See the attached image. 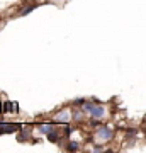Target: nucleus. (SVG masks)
Listing matches in <instances>:
<instances>
[{"instance_id":"nucleus-16","label":"nucleus","mask_w":146,"mask_h":153,"mask_svg":"<svg viewBox=\"0 0 146 153\" xmlns=\"http://www.w3.org/2000/svg\"><path fill=\"white\" fill-rule=\"evenodd\" d=\"M19 111H21V109H19V102H14V112H16V114H17Z\"/></svg>"},{"instance_id":"nucleus-18","label":"nucleus","mask_w":146,"mask_h":153,"mask_svg":"<svg viewBox=\"0 0 146 153\" xmlns=\"http://www.w3.org/2000/svg\"><path fill=\"white\" fill-rule=\"evenodd\" d=\"M145 129H146V128H145Z\"/></svg>"},{"instance_id":"nucleus-7","label":"nucleus","mask_w":146,"mask_h":153,"mask_svg":"<svg viewBox=\"0 0 146 153\" xmlns=\"http://www.w3.org/2000/svg\"><path fill=\"white\" fill-rule=\"evenodd\" d=\"M46 138H48L51 143H58V141H60V138H61V134H60V131L53 129V131H49L48 134H46Z\"/></svg>"},{"instance_id":"nucleus-11","label":"nucleus","mask_w":146,"mask_h":153,"mask_svg":"<svg viewBox=\"0 0 146 153\" xmlns=\"http://www.w3.org/2000/svg\"><path fill=\"white\" fill-rule=\"evenodd\" d=\"M83 112H85L83 109H82V111H73V112H71V119L82 121V119H83Z\"/></svg>"},{"instance_id":"nucleus-1","label":"nucleus","mask_w":146,"mask_h":153,"mask_svg":"<svg viewBox=\"0 0 146 153\" xmlns=\"http://www.w3.org/2000/svg\"><path fill=\"white\" fill-rule=\"evenodd\" d=\"M95 134H97L99 140H102V141H109V140H112L114 131L110 129V128H107V126H99V129L95 131Z\"/></svg>"},{"instance_id":"nucleus-8","label":"nucleus","mask_w":146,"mask_h":153,"mask_svg":"<svg viewBox=\"0 0 146 153\" xmlns=\"http://www.w3.org/2000/svg\"><path fill=\"white\" fill-rule=\"evenodd\" d=\"M29 136H31V131H27V129H22V131H19V134H17V141L19 143H24L29 140Z\"/></svg>"},{"instance_id":"nucleus-10","label":"nucleus","mask_w":146,"mask_h":153,"mask_svg":"<svg viewBox=\"0 0 146 153\" xmlns=\"http://www.w3.org/2000/svg\"><path fill=\"white\" fill-rule=\"evenodd\" d=\"M66 150H68V152H78L80 146H78V143L76 141H68L66 143Z\"/></svg>"},{"instance_id":"nucleus-2","label":"nucleus","mask_w":146,"mask_h":153,"mask_svg":"<svg viewBox=\"0 0 146 153\" xmlns=\"http://www.w3.org/2000/svg\"><path fill=\"white\" fill-rule=\"evenodd\" d=\"M22 129L21 124H16V123H0V134L4 133H16Z\"/></svg>"},{"instance_id":"nucleus-15","label":"nucleus","mask_w":146,"mask_h":153,"mask_svg":"<svg viewBox=\"0 0 146 153\" xmlns=\"http://www.w3.org/2000/svg\"><path fill=\"white\" fill-rule=\"evenodd\" d=\"M71 131H73L71 128H65V129H63V136H65V138H68V136L71 134Z\"/></svg>"},{"instance_id":"nucleus-13","label":"nucleus","mask_w":146,"mask_h":153,"mask_svg":"<svg viewBox=\"0 0 146 153\" xmlns=\"http://www.w3.org/2000/svg\"><path fill=\"white\" fill-rule=\"evenodd\" d=\"M87 102V99H83V97H80V99H75L73 100V107H82V105Z\"/></svg>"},{"instance_id":"nucleus-12","label":"nucleus","mask_w":146,"mask_h":153,"mask_svg":"<svg viewBox=\"0 0 146 153\" xmlns=\"http://www.w3.org/2000/svg\"><path fill=\"white\" fill-rule=\"evenodd\" d=\"M93 107H95V105L92 104V102H85V104L82 105V109L85 111V112H88V114H90V112H92V109Z\"/></svg>"},{"instance_id":"nucleus-17","label":"nucleus","mask_w":146,"mask_h":153,"mask_svg":"<svg viewBox=\"0 0 146 153\" xmlns=\"http://www.w3.org/2000/svg\"><path fill=\"white\" fill-rule=\"evenodd\" d=\"M93 152H104V146H93Z\"/></svg>"},{"instance_id":"nucleus-4","label":"nucleus","mask_w":146,"mask_h":153,"mask_svg":"<svg viewBox=\"0 0 146 153\" xmlns=\"http://www.w3.org/2000/svg\"><path fill=\"white\" fill-rule=\"evenodd\" d=\"M104 114H105V109H104L100 104H97V105L92 109V112H90V116H92V117H99V119H102Z\"/></svg>"},{"instance_id":"nucleus-6","label":"nucleus","mask_w":146,"mask_h":153,"mask_svg":"<svg viewBox=\"0 0 146 153\" xmlns=\"http://www.w3.org/2000/svg\"><path fill=\"white\" fill-rule=\"evenodd\" d=\"M34 9H38V5H36V4H27V5L22 7V10L19 12V16L24 17V16H27V14H31V12H33Z\"/></svg>"},{"instance_id":"nucleus-9","label":"nucleus","mask_w":146,"mask_h":153,"mask_svg":"<svg viewBox=\"0 0 146 153\" xmlns=\"http://www.w3.org/2000/svg\"><path fill=\"white\" fill-rule=\"evenodd\" d=\"M5 112H14V102H2V114H5Z\"/></svg>"},{"instance_id":"nucleus-5","label":"nucleus","mask_w":146,"mask_h":153,"mask_svg":"<svg viewBox=\"0 0 146 153\" xmlns=\"http://www.w3.org/2000/svg\"><path fill=\"white\" fill-rule=\"evenodd\" d=\"M54 129V124L53 123H46V124H39L38 126V131L41 133V134H48L49 131H53Z\"/></svg>"},{"instance_id":"nucleus-3","label":"nucleus","mask_w":146,"mask_h":153,"mask_svg":"<svg viewBox=\"0 0 146 153\" xmlns=\"http://www.w3.org/2000/svg\"><path fill=\"white\" fill-rule=\"evenodd\" d=\"M70 119H71V112L66 111V109H63L61 112L56 114V121H58V123H63V124H65V123H68Z\"/></svg>"},{"instance_id":"nucleus-14","label":"nucleus","mask_w":146,"mask_h":153,"mask_svg":"<svg viewBox=\"0 0 146 153\" xmlns=\"http://www.w3.org/2000/svg\"><path fill=\"white\" fill-rule=\"evenodd\" d=\"M126 136H129V138H136V136H138V129H133V128L126 129Z\"/></svg>"}]
</instances>
